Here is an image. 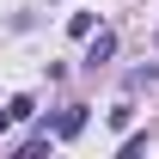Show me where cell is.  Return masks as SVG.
<instances>
[{"label": "cell", "mask_w": 159, "mask_h": 159, "mask_svg": "<svg viewBox=\"0 0 159 159\" xmlns=\"http://www.w3.org/2000/svg\"><path fill=\"white\" fill-rule=\"evenodd\" d=\"M80 129H86V104H67V110L55 116V141H74Z\"/></svg>", "instance_id": "cell-1"}, {"label": "cell", "mask_w": 159, "mask_h": 159, "mask_svg": "<svg viewBox=\"0 0 159 159\" xmlns=\"http://www.w3.org/2000/svg\"><path fill=\"white\" fill-rule=\"evenodd\" d=\"M116 55V37L110 31H92V43H86V67H98V61H110Z\"/></svg>", "instance_id": "cell-2"}, {"label": "cell", "mask_w": 159, "mask_h": 159, "mask_svg": "<svg viewBox=\"0 0 159 159\" xmlns=\"http://www.w3.org/2000/svg\"><path fill=\"white\" fill-rule=\"evenodd\" d=\"M6 129H12V110H0V135H6Z\"/></svg>", "instance_id": "cell-3"}]
</instances>
